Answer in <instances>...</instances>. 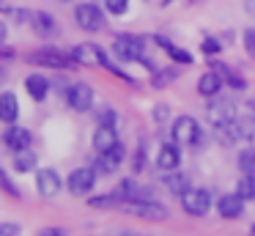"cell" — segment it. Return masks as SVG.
<instances>
[{"mask_svg":"<svg viewBox=\"0 0 255 236\" xmlns=\"http://www.w3.org/2000/svg\"><path fill=\"white\" fill-rule=\"evenodd\" d=\"M113 55L118 60H129V63H145L154 71V63L145 58V38L143 36H132V33H121V36L113 38Z\"/></svg>","mask_w":255,"mask_h":236,"instance_id":"cell-1","label":"cell"},{"mask_svg":"<svg viewBox=\"0 0 255 236\" xmlns=\"http://www.w3.org/2000/svg\"><path fill=\"white\" fill-rule=\"evenodd\" d=\"M118 209L127 212V214H132V217L151 220V223H162V220L170 217L167 206H162V203H156V201H121Z\"/></svg>","mask_w":255,"mask_h":236,"instance_id":"cell-2","label":"cell"},{"mask_svg":"<svg viewBox=\"0 0 255 236\" xmlns=\"http://www.w3.org/2000/svg\"><path fill=\"white\" fill-rule=\"evenodd\" d=\"M206 118H209L211 126H222V124H231V121L239 118V110H236V102L228 96H211L209 107H206Z\"/></svg>","mask_w":255,"mask_h":236,"instance_id":"cell-3","label":"cell"},{"mask_svg":"<svg viewBox=\"0 0 255 236\" xmlns=\"http://www.w3.org/2000/svg\"><path fill=\"white\" fill-rule=\"evenodd\" d=\"M74 19H77V25L83 27V30L88 33H99L107 27V16H105V8L96 3H80L77 8H74Z\"/></svg>","mask_w":255,"mask_h":236,"instance_id":"cell-4","label":"cell"},{"mask_svg":"<svg viewBox=\"0 0 255 236\" xmlns=\"http://www.w3.org/2000/svg\"><path fill=\"white\" fill-rule=\"evenodd\" d=\"M28 63L44 66V69H55V71H63V69H69L74 60L69 58L66 52L55 49V47H44V49H36V52H30V55H28Z\"/></svg>","mask_w":255,"mask_h":236,"instance_id":"cell-5","label":"cell"},{"mask_svg":"<svg viewBox=\"0 0 255 236\" xmlns=\"http://www.w3.org/2000/svg\"><path fill=\"white\" fill-rule=\"evenodd\" d=\"M211 192L209 190H200V187H189L187 192L181 195V206L187 214H192V217H206V214L211 212Z\"/></svg>","mask_w":255,"mask_h":236,"instance_id":"cell-6","label":"cell"},{"mask_svg":"<svg viewBox=\"0 0 255 236\" xmlns=\"http://www.w3.org/2000/svg\"><path fill=\"white\" fill-rule=\"evenodd\" d=\"M200 126H198V121L192 118V115H178L176 121H173V129H170V135H173V140L178 143V146H195V143L200 140Z\"/></svg>","mask_w":255,"mask_h":236,"instance_id":"cell-7","label":"cell"},{"mask_svg":"<svg viewBox=\"0 0 255 236\" xmlns=\"http://www.w3.org/2000/svg\"><path fill=\"white\" fill-rule=\"evenodd\" d=\"M66 102L74 113H88L94 107V88L88 82H74L66 88Z\"/></svg>","mask_w":255,"mask_h":236,"instance_id":"cell-8","label":"cell"},{"mask_svg":"<svg viewBox=\"0 0 255 236\" xmlns=\"http://www.w3.org/2000/svg\"><path fill=\"white\" fill-rule=\"evenodd\" d=\"M69 58H72L74 63H80V66H102L107 55H105V49H102L99 44L83 41V44H77V47L69 49Z\"/></svg>","mask_w":255,"mask_h":236,"instance_id":"cell-9","label":"cell"},{"mask_svg":"<svg viewBox=\"0 0 255 236\" xmlns=\"http://www.w3.org/2000/svg\"><path fill=\"white\" fill-rule=\"evenodd\" d=\"M96 168H77V170H72L69 173V179H66V187H69V192L72 195H88L91 190H94V184H96Z\"/></svg>","mask_w":255,"mask_h":236,"instance_id":"cell-10","label":"cell"},{"mask_svg":"<svg viewBox=\"0 0 255 236\" xmlns=\"http://www.w3.org/2000/svg\"><path fill=\"white\" fill-rule=\"evenodd\" d=\"M61 187H63V181L55 168H41L36 173V190H39L41 198H55L61 192Z\"/></svg>","mask_w":255,"mask_h":236,"instance_id":"cell-11","label":"cell"},{"mask_svg":"<svg viewBox=\"0 0 255 236\" xmlns=\"http://www.w3.org/2000/svg\"><path fill=\"white\" fill-rule=\"evenodd\" d=\"M178 165H181V148H178V143H162L159 146V154H156V168L162 170V173H170V170H178Z\"/></svg>","mask_w":255,"mask_h":236,"instance_id":"cell-12","label":"cell"},{"mask_svg":"<svg viewBox=\"0 0 255 236\" xmlns=\"http://www.w3.org/2000/svg\"><path fill=\"white\" fill-rule=\"evenodd\" d=\"M124 157H127V151H124V143H118V146H113L110 151L99 154V159H96V173H116L118 168L124 165Z\"/></svg>","mask_w":255,"mask_h":236,"instance_id":"cell-13","label":"cell"},{"mask_svg":"<svg viewBox=\"0 0 255 236\" xmlns=\"http://www.w3.org/2000/svg\"><path fill=\"white\" fill-rule=\"evenodd\" d=\"M30 140H33L30 129H25V126H17V124H8V129L3 132V143H6L11 151H22V148H30Z\"/></svg>","mask_w":255,"mask_h":236,"instance_id":"cell-14","label":"cell"},{"mask_svg":"<svg viewBox=\"0 0 255 236\" xmlns=\"http://www.w3.org/2000/svg\"><path fill=\"white\" fill-rule=\"evenodd\" d=\"M118 126H110V124H99L96 126V132H94V148L99 154H105V151H110L113 146H118Z\"/></svg>","mask_w":255,"mask_h":236,"instance_id":"cell-15","label":"cell"},{"mask_svg":"<svg viewBox=\"0 0 255 236\" xmlns=\"http://www.w3.org/2000/svg\"><path fill=\"white\" fill-rule=\"evenodd\" d=\"M217 212H220L222 220H239L244 214V201L233 192V195H222L217 201Z\"/></svg>","mask_w":255,"mask_h":236,"instance_id":"cell-16","label":"cell"},{"mask_svg":"<svg viewBox=\"0 0 255 236\" xmlns=\"http://www.w3.org/2000/svg\"><path fill=\"white\" fill-rule=\"evenodd\" d=\"M19 118V99L14 91H3L0 93V121L3 124H17Z\"/></svg>","mask_w":255,"mask_h":236,"instance_id":"cell-17","label":"cell"},{"mask_svg":"<svg viewBox=\"0 0 255 236\" xmlns=\"http://www.w3.org/2000/svg\"><path fill=\"white\" fill-rule=\"evenodd\" d=\"M25 91L33 102H44L50 96V80L44 74H28L25 77Z\"/></svg>","mask_w":255,"mask_h":236,"instance_id":"cell-18","label":"cell"},{"mask_svg":"<svg viewBox=\"0 0 255 236\" xmlns=\"http://www.w3.org/2000/svg\"><path fill=\"white\" fill-rule=\"evenodd\" d=\"M220 88H222V74H220V71H206V74L198 80V93L203 99L217 96V93H220Z\"/></svg>","mask_w":255,"mask_h":236,"instance_id":"cell-19","label":"cell"},{"mask_svg":"<svg viewBox=\"0 0 255 236\" xmlns=\"http://www.w3.org/2000/svg\"><path fill=\"white\" fill-rule=\"evenodd\" d=\"M30 25L36 27V33H39V36H52V33L58 30L55 16L47 14V11H33V14H30Z\"/></svg>","mask_w":255,"mask_h":236,"instance_id":"cell-20","label":"cell"},{"mask_svg":"<svg viewBox=\"0 0 255 236\" xmlns=\"http://www.w3.org/2000/svg\"><path fill=\"white\" fill-rule=\"evenodd\" d=\"M154 41L159 44V47L165 49V52L170 55V58L176 60V63H184V66L192 63V52H187V49H181V47H176V44H170V38H167V36H156Z\"/></svg>","mask_w":255,"mask_h":236,"instance_id":"cell-21","label":"cell"},{"mask_svg":"<svg viewBox=\"0 0 255 236\" xmlns=\"http://www.w3.org/2000/svg\"><path fill=\"white\" fill-rule=\"evenodd\" d=\"M165 187L173 192V195L181 198L184 192L189 190V176L187 173H178V170H170V173L165 176Z\"/></svg>","mask_w":255,"mask_h":236,"instance_id":"cell-22","label":"cell"},{"mask_svg":"<svg viewBox=\"0 0 255 236\" xmlns=\"http://www.w3.org/2000/svg\"><path fill=\"white\" fill-rule=\"evenodd\" d=\"M217 129V137H220L222 146H233V143L242 140V129H239L236 121H231V124H222V126H214Z\"/></svg>","mask_w":255,"mask_h":236,"instance_id":"cell-23","label":"cell"},{"mask_svg":"<svg viewBox=\"0 0 255 236\" xmlns=\"http://www.w3.org/2000/svg\"><path fill=\"white\" fill-rule=\"evenodd\" d=\"M236 124L242 129V140H255V113L253 110L244 107V113H239Z\"/></svg>","mask_w":255,"mask_h":236,"instance_id":"cell-24","label":"cell"},{"mask_svg":"<svg viewBox=\"0 0 255 236\" xmlns=\"http://www.w3.org/2000/svg\"><path fill=\"white\" fill-rule=\"evenodd\" d=\"M14 170H19V173H30V170H36V154L30 151V148L17 151L14 154Z\"/></svg>","mask_w":255,"mask_h":236,"instance_id":"cell-25","label":"cell"},{"mask_svg":"<svg viewBox=\"0 0 255 236\" xmlns=\"http://www.w3.org/2000/svg\"><path fill=\"white\" fill-rule=\"evenodd\" d=\"M236 195L242 198V201H255V176H247V173H244L242 179H239Z\"/></svg>","mask_w":255,"mask_h":236,"instance_id":"cell-26","label":"cell"},{"mask_svg":"<svg viewBox=\"0 0 255 236\" xmlns=\"http://www.w3.org/2000/svg\"><path fill=\"white\" fill-rule=\"evenodd\" d=\"M176 77H178V69H176V66H170V69H162V71H154V77H151V85H154V88H165V85H170Z\"/></svg>","mask_w":255,"mask_h":236,"instance_id":"cell-27","label":"cell"},{"mask_svg":"<svg viewBox=\"0 0 255 236\" xmlns=\"http://www.w3.org/2000/svg\"><path fill=\"white\" fill-rule=\"evenodd\" d=\"M239 170L247 176H255V148H244L239 154Z\"/></svg>","mask_w":255,"mask_h":236,"instance_id":"cell-28","label":"cell"},{"mask_svg":"<svg viewBox=\"0 0 255 236\" xmlns=\"http://www.w3.org/2000/svg\"><path fill=\"white\" fill-rule=\"evenodd\" d=\"M118 198H116V192L113 195H96V198H88V206H94V209H110V206H118Z\"/></svg>","mask_w":255,"mask_h":236,"instance_id":"cell-29","label":"cell"},{"mask_svg":"<svg viewBox=\"0 0 255 236\" xmlns=\"http://www.w3.org/2000/svg\"><path fill=\"white\" fill-rule=\"evenodd\" d=\"M200 52L209 55V58H214V55L222 52V44L217 41V38H211V36H203V41H200Z\"/></svg>","mask_w":255,"mask_h":236,"instance_id":"cell-30","label":"cell"},{"mask_svg":"<svg viewBox=\"0 0 255 236\" xmlns=\"http://www.w3.org/2000/svg\"><path fill=\"white\" fill-rule=\"evenodd\" d=\"M222 80H225L228 85L233 88V91H244V88H247V82H244V77H239L233 69H225V71H222Z\"/></svg>","mask_w":255,"mask_h":236,"instance_id":"cell-31","label":"cell"},{"mask_svg":"<svg viewBox=\"0 0 255 236\" xmlns=\"http://www.w3.org/2000/svg\"><path fill=\"white\" fill-rule=\"evenodd\" d=\"M105 8L116 16H124L129 11V0H105Z\"/></svg>","mask_w":255,"mask_h":236,"instance_id":"cell-32","label":"cell"},{"mask_svg":"<svg viewBox=\"0 0 255 236\" xmlns=\"http://www.w3.org/2000/svg\"><path fill=\"white\" fill-rule=\"evenodd\" d=\"M242 44H244L250 58H255V27H247V30L242 33Z\"/></svg>","mask_w":255,"mask_h":236,"instance_id":"cell-33","label":"cell"},{"mask_svg":"<svg viewBox=\"0 0 255 236\" xmlns=\"http://www.w3.org/2000/svg\"><path fill=\"white\" fill-rule=\"evenodd\" d=\"M0 187H3V190H6L11 198H19V190H17V184H14L11 179H8V173H6L3 168H0Z\"/></svg>","mask_w":255,"mask_h":236,"instance_id":"cell-34","label":"cell"},{"mask_svg":"<svg viewBox=\"0 0 255 236\" xmlns=\"http://www.w3.org/2000/svg\"><path fill=\"white\" fill-rule=\"evenodd\" d=\"M143 168H145V148L137 146V151H134V159H132V170H134V173H143Z\"/></svg>","mask_w":255,"mask_h":236,"instance_id":"cell-35","label":"cell"},{"mask_svg":"<svg viewBox=\"0 0 255 236\" xmlns=\"http://www.w3.org/2000/svg\"><path fill=\"white\" fill-rule=\"evenodd\" d=\"M99 124H110V126H118V113L116 110H110V107H105L99 113Z\"/></svg>","mask_w":255,"mask_h":236,"instance_id":"cell-36","label":"cell"},{"mask_svg":"<svg viewBox=\"0 0 255 236\" xmlns=\"http://www.w3.org/2000/svg\"><path fill=\"white\" fill-rule=\"evenodd\" d=\"M0 236H19L17 223H0Z\"/></svg>","mask_w":255,"mask_h":236,"instance_id":"cell-37","label":"cell"},{"mask_svg":"<svg viewBox=\"0 0 255 236\" xmlns=\"http://www.w3.org/2000/svg\"><path fill=\"white\" fill-rule=\"evenodd\" d=\"M8 16H11L17 25H22V22H30V14H25V11H17V8H8Z\"/></svg>","mask_w":255,"mask_h":236,"instance_id":"cell-38","label":"cell"},{"mask_svg":"<svg viewBox=\"0 0 255 236\" xmlns=\"http://www.w3.org/2000/svg\"><path fill=\"white\" fill-rule=\"evenodd\" d=\"M167 113H170L167 104H156V107H154V121H156V124H162V121L167 118Z\"/></svg>","mask_w":255,"mask_h":236,"instance_id":"cell-39","label":"cell"},{"mask_svg":"<svg viewBox=\"0 0 255 236\" xmlns=\"http://www.w3.org/2000/svg\"><path fill=\"white\" fill-rule=\"evenodd\" d=\"M14 55H17V49H14V47H6V44H0V58H8V60H11Z\"/></svg>","mask_w":255,"mask_h":236,"instance_id":"cell-40","label":"cell"},{"mask_svg":"<svg viewBox=\"0 0 255 236\" xmlns=\"http://www.w3.org/2000/svg\"><path fill=\"white\" fill-rule=\"evenodd\" d=\"M39 236H66V231L63 228H44Z\"/></svg>","mask_w":255,"mask_h":236,"instance_id":"cell-41","label":"cell"},{"mask_svg":"<svg viewBox=\"0 0 255 236\" xmlns=\"http://www.w3.org/2000/svg\"><path fill=\"white\" fill-rule=\"evenodd\" d=\"M6 36H8V25H6L3 19H0V44L6 41Z\"/></svg>","mask_w":255,"mask_h":236,"instance_id":"cell-42","label":"cell"},{"mask_svg":"<svg viewBox=\"0 0 255 236\" xmlns=\"http://www.w3.org/2000/svg\"><path fill=\"white\" fill-rule=\"evenodd\" d=\"M121 236H145V234H134V231H127V234H121Z\"/></svg>","mask_w":255,"mask_h":236,"instance_id":"cell-43","label":"cell"},{"mask_svg":"<svg viewBox=\"0 0 255 236\" xmlns=\"http://www.w3.org/2000/svg\"><path fill=\"white\" fill-rule=\"evenodd\" d=\"M247 107H250V110H253V113H255V99H250V102H247Z\"/></svg>","mask_w":255,"mask_h":236,"instance_id":"cell-44","label":"cell"},{"mask_svg":"<svg viewBox=\"0 0 255 236\" xmlns=\"http://www.w3.org/2000/svg\"><path fill=\"white\" fill-rule=\"evenodd\" d=\"M253 236H255V225H253Z\"/></svg>","mask_w":255,"mask_h":236,"instance_id":"cell-45","label":"cell"},{"mask_svg":"<svg viewBox=\"0 0 255 236\" xmlns=\"http://www.w3.org/2000/svg\"><path fill=\"white\" fill-rule=\"evenodd\" d=\"M63 3H72V0H63Z\"/></svg>","mask_w":255,"mask_h":236,"instance_id":"cell-46","label":"cell"}]
</instances>
